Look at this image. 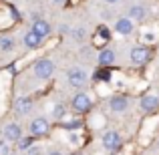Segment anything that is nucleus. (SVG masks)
Listing matches in <instances>:
<instances>
[{"instance_id": "17", "label": "nucleus", "mask_w": 159, "mask_h": 155, "mask_svg": "<svg viewBox=\"0 0 159 155\" xmlns=\"http://www.w3.org/2000/svg\"><path fill=\"white\" fill-rule=\"evenodd\" d=\"M16 143H18V149H24V151H26V149L30 147V143H32V137H28V139H24V137H20V139L16 141Z\"/></svg>"}, {"instance_id": "3", "label": "nucleus", "mask_w": 159, "mask_h": 155, "mask_svg": "<svg viewBox=\"0 0 159 155\" xmlns=\"http://www.w3.org/2000/svg\"><path fill=\"white\" fill-rule=\"evenodd\" d=\"M48 129H51V125H48V119H47V117H36V119H32V123H30L32 137H43V135H47Z\"/></svg>"}, {"instance_id": "1", "label": "nucleus", "mask_w": 159, "mask_h": 155, "mask_svg": "<svg viewBox=\"0 0 159 155\" xmlns=\"http://www.w3.org/2000/svg\"><path fill=\"white\" fill-rule=\"evenodd\" d=\"M52 73H54V62L51 58H39V61L34 62V77L39 79V81L51 79Z\"/></svg>"}, {"instance_id": "13", "label": "nucleus", "mask_w": 159, "mask_h": 155, "mask_svg": "<svg viewBox=\"0 0 159 155\" xmlns=\"http://www.w3.org/2000/svg\"><path fill=\"white\" fill-rule=\"evenodd\" d=\"M115 62V51H111V48H103L101 52H99V65L103 66H109Z\"/></svg>"}, {"instance_id": "7", "label": "nucleus", "mask_w": 159, "mask_h": 155, "mask_svg": "<svg viewBox=\"0 0 159 155\" xmlns=\"http://www.w3.org/2000/svg\"><path fill=\"white\" fill-rule=\"evenodd\" d=\"M149 58V48L147 47H133L131 48V61L135 65H143Z\"/></svg>"}, {"instance_id": "22", "label": "nucleus", "mask_w": 159, "mask_h": 155, "mask_svg": "<svg viewBox=\"0 0 159 155\" xmlns=\"http://www.w3.org/2000/svg\"><path fill=\"white\" fill-rule=\"evenodd\" d=\"M48 155H62V153H61V151H51Z\"/></svg>"}, {"instance_id": "9", "label": "nucleus", "mask_w": 159, "mask_h": 155, "mask_svg": "<svg viewBox=\"0 0 159 155\" xmlns=\"http://www.w3.org/2000/svg\"><path fill=\"white\" fill-rule=\"evenodd\" d=\"M43 40H44V39H40V36L36 34L34 30H28L26 34H24L22 43H24V47H26V48H32V51H34V48L40 47V43H43Z\"/></svg>"}, {"instance_id": "12", "label": "nucleus", "mask_w": 159, "mask_h": 155, "mask_svg": "<svg viewBox=\"0 0 159 155\" xmlns=\"http://www.w3.org/2000/svg\"><path fill=\"white\" fill-rule=\"evenodd\" d=\"M109 107H111L115 113H123L125 109L129 107V101L125 97H113L111 101H109Z\"/></svg>"}, {"instance_id": "23", "label": "nucleus", "mask_w": 159, "mask_h": 155, "mask_svg": "<svg viewBox=\"0 0 159 155\" xmlns=\"http://www.w3.org/2000/svg\"><path fill=\"white\" fill-rule=\"evenodd\" d=\"M105 2H109V4H115V2H117V0H105Z\"/></svg>"}, {"instance_id": "15", "label": "nucleus", "mask_w": 159, "mask_h": 155, "mask_svg": "<svg viewBox=\"0 0 159 155\" xmlns=\"http://www.w3.org/2000/svg\"><path fill=\"white\" fill-rule=\"evenodd\" d=\"M129 18H131V20H143L145 18V8L139 6V4L131 6V10H129Z\"/></svg>"}, {"instance_id": "6", "label": "nucleus", "mask_w": 159, "mask_h": 155, "mask_svg": "<svg viewBox=\"0 0 159 155\" xmlns=\"http://www.w3.org/2000/svg\"><path fill=\"white\" fill-rule=\"evenodd\" d=\"M2 133H4V141H14V143L20 139V137H22V129H20L18 123H8V125H4Z\"/></svg>"}, {"instance_id": "14", "label": "nucleus", "mask_w": 159, "mask_h": 155, "mask_svg": "<svg viewBox=\"0 0 159 155\" xmlns=\"http://www.w3.org/2000/svg\"><path fill=\"white\" fill-rule=\"evenodd\" d=\"M14 107H16V111H18L20 115H26V113L32 109V101H30V99H26V97H18V99H16V103H14Z\"/></svg>"}, {"instance_id": "2", "label": "nucleus", "mask_w": 159, "mask_h": 155, "mask_svg": "<svg viewBox=\"0 0 159 155\" xmlns=\"http://www.w3.org/2000/svg\"><path fill=\"white\" fill-rule=\"evenodd\" d=\"M66 81H69L70 87H75V89H81V87L87 83V73H85V69H81V66H73V69L66 73Z\"/></svg>"}, {"instance_id": "26", "label": "nucleus", "mask_w": 159, "mask_h": 155, "mask_svg": "<svg viewBox=\"0 0 159 155\" xmlns=\"http://www.w3.org/2000/svg\"><path fill=\"white\" fill-rule=\"evenodd\" d=\"M8 155H14V153H8Z\"/></svg>"}, {"instance_id": "11", "label": "nucleus", "mask_w": 159, "mask_h": 155, "mask_svg": "<svg viewBox=\"0 0 159 155\" xmlns=\"http://www.w3.org/2000/svg\"><path fill=\"white\" fill-rule=\"evenodd\" d=\"M159 107V97H155V95H145L143 99H141V109L147 113L155 111V109Z\"/></svg>"}, {"instance_id": "5", "label": "nucleus", "mask_w": 159, "mask_h": 155, "mask_svg": "<svg viewBox=\"0 0 159 155\" xmlns=\"http://www.w3.org/2000/svg\"><path fill=\"white\" fill-rule=\"evenodd\" d=\"M103 147L107 151H117L121 147V135L117 131H107L103 133Z\"/></svg>"}, {"instance_id": "25", "label": "nucleus", "mask_w": 159, "mask_h": 155, "mask_svg": "<svg viewBox=\"0 0 159 155\" xmlns=\"http://www.w3.org/2000/svg\"><path fill=\"white\" fill-rule=\"evenodd\" d=\"M54 2H62V0H54Z\"/></svg>"}, {"instance_id": "24", "label": "nucleus", "mask_w": 159, "mask_h": 155, "mask_svg": "<svg viewBox=\"0 0 159 155\" xmlns=\"http://www.w3.org/2000/svg\"><path fill=\"white\" fill-rule=\"evenodd\" d=\"M73 155H83V153H73Z\"/></svg>"}, {"instance_id": "16", "label": "nucleus", "mask_w": 159, "mask_h": 155, "mask_svg": "<svg viewBox=\"0 0 159 155\" xmlns=\"http://www.w3.org/2000/svg\"><path fill=\"white\" fill-rule=\"evenodd\" d=\"M12 47H14L12 39H8V36H0V48H2V51H10Z\"/></svg>"}, {"instance_id": "8", "label": "nucleus", "mask_w": 159, "mask_h": 155, "mask_svg": "<svg viewBox=\"0 0 159 155\" xmlns=\"http://www.w3.org/2000/svg\"><path fill=\"white\" fill-rule=\"evenodd\" d=\"M30 30H34L40 39H47V36L51 34V24H48L47 20H43V18H36L34 22H32V28H30Z\"/></svg>"}, {"instance_id": "18", "label": "nucleus", "mask_w": 159, "mask_h": 155, "mask_svg": "<svg viewBox=\"0 0 159 155\" xmlns=\"http://www.w3.org/2000/svg\"><path fill=\"white\" fill-rule=\"evenodd\" d=\"M65 117V107L62 105H54V119H62Z\"/></svg>"}, {"instance_id": "20", "label": "nucleus", "mask_w": 159, "mask_h": 155, "mask_svg": "<svg viewBox=\"0 0 159 155\" xmlns=\"http://www.w3.org/2000/svg\"><path fill=\"white\" fill-rule=\"evenodd\" d=\"M10 153V147H8L6 141H0V155H8Z\"/></svg>"}, {"instance_id": "21", "label": "nucleus", "mask_w": 159, "mask_h": 155, "mask_svg": "<svg viewBox=\"0 0 159 155\" xmlns=\"http://www.w3.org/2000/svg\"><path fill=\"white\" fill-rule=\"evenodd\" d=\"M73 34H75V39H77V40H83V39H85V30H83V28H77Z\"/></svg>"}, {"instance_id": "10", "label": "nucleus", "mask_w": 159, "mask_h": 155, "mask_svg": "<svg viewBox=\"0 0 159 155\" xmlns=\"http://www.w3.org/2000/svg\"><path fill=\"white\" fill-rule=\"evenodd\" d=\"M115 30L119 32V34H123V36L131 34V32H133V20L129 18V16H127V18H119L115 22Z\"/></svg>"}, {"instance_id": "4", "label": "nucleus", "mask_w": 159, "mask_h": 155, "mask_svg": "<svg viewBox=\"0 0 159 155\" xmlns=\"http://www.w3.org/2000/svg\"><path fill=\"white\" fill-rule=\"evenodd\" d=\"M91 105H93V101H91V97L87 93H77L73 97V109L77 113H87L91 109Z\"/></svg>"}, {"instance_id": "19", "label": "nucleus", "mask_w": 159, "mask_h": 155, "mask_svg": "<svg viewBox=\"0 0 159 155\" xmlns=\"http://www.w3.org/2000/svg\"><path fill=\"white\" fill-rule=\"evenodd\" d=\"M26 155H40V147L39 145H30V147L26 149Z\"/></svg>"}]
</instances>
